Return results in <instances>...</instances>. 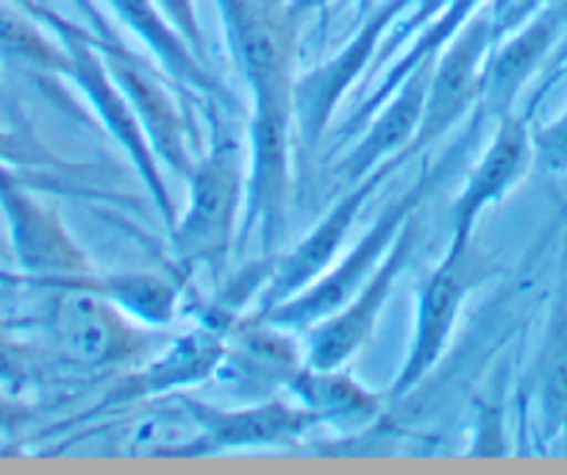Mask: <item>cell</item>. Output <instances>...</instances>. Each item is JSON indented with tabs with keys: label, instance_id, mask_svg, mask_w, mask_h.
<instances>
[{
	"label": "cell",
	"instance_id": "23",
	"mask_svg": "<svg viewBox=\"0 0 567 475\" xmlns=\"http://www.w3.org/2000/svg\"><path fill=\"white\" fill-rule=\"evenodd\" d=\"M0 64L51 79L70 75V53L64 42L14 0H0Z\"/></svg>",
	"mask_w": 567,
	"mask_h": 475
},
{
	"label": "cell",
	"instance_id": "26",
	"mask_svg": "<svg viewBox=\"0 0 567 475\" xmlns=\"http://www.w3.org/2000/svg\"><path fill=\"white\" fill-rule=\"evenodd\" d=\"M534 167L548 176H567V106L556 117L532 125Z\"/></svg>",
	"mask_w": 567,
	"mask_h": 475
},
{
	"label": "cell",
	"instance_id": "13",
	"mask_svg": "<svg viewBox=\"0 0 567 475\" xmlns=\"http://www.w3.org/2000/svg\"><path fill=\"white\" fill-rule=\"evenodd\" d=\"M226 337L228 331L204 323V320H198L193 329L178 331L159 351L120 375L90 414L134 409L140 403L159 401V397L209 384L215 370L220 368L223 353H226Z\"/></svg>",
	"mask_w": 567,
	"mask_h": 475
},
{
	"label": "cell",
	"instance_id": "8",
	"mask_svg": "<svg viewBox=\"0 0 567 475\" xmlns=\"http://www.w3.org/2000/svg\"><path fill=\"white\" fill-rule=\"evenodd\" d=\"M195 423V436L178 458L223 456V453L284 451L318 431V420L292 397L278 395L254 403H212L193 392H178Z\"/></svg>",
	"mask_w": 567,
	"mask_h": 475
},
{
	"label": "cell",
	"instance_id": "10",
	"mask_svg": "<svg viewBox=\"0 0 567 475\" xmlns=\"http://www.w3.org/2000/svg\"><path fill=\"white\" fill-rule=\"evenodd\" d=\"M0 215L7 223L9 248L20 267V281L45 287L59 278L95 270L90 254L64 226L62 215L34 198V187L18 167L0 165Z\"/></svg>",
	"mask_w": 567,
	"mask_h": 475
},
{
	"label": "cell",
	"instance_id": "20",
	"mask_svg": "<svg viewBox=\"0 0 567 475\" xmlns=\"http://www.w3.org/2000/svg\"><path fill=\"white\" fill-rule=\"evenodd\" d=\"M287 397L307 409L320 428L337 431H364L381 417L386 395L368 390L359 379H353L346 368H312L303 364L292 384L287 386Z\"/></svg>",
	"mask_w": 567,
	"mask_h": 475
},
{
	"label": "cell",
	"instance_id": "11",
	"mask_svg": "<svg viewBox=\"0 0 567 475\" xmlns=\"http://www.w3.org/2000/svg\"><path fill=\"white\" fill-rule=\"evenodd\" d=\"M101 56L123 95L128 97L162 171L173 173L178 182H187L200 147L195 145V128L178 97L182 90L162 70L151 68L140 53L131 51L125 42L101 48Z\"/></svg>",
	"mask_w": 567,
	"mask_h": 475
},
{
	"label": "cell",
	"instance_id": "31",
	"mask_svg": "<svg viewBox=\"0 0 567 475\" xmlns=\"http://www.w3.org/2000/svg\"><path fill=\"white\" fill-rule=\"evenodd\" d=\"M34 320L29 317H0V331H25Z\"/></svg>",
	"mask_w": 567,
	"mask_h": 475
},
{
	"label": "cell",
	"instance_id": "25",
	"mask_svg": "<svg viewBox=\"0 0 567 475\" xmlns=\"http://www.w3.org/2000/svg\"><path fill=\"white\" fill-rule=\"evenodd\" d=\"M0 165L18 167V171H70L64 158L53 156L42 142H37L29 131L0 128Z\"/></svg>",
	"mask_w": 567,
	"mask_h": 475
},
{
	"label": "cell",
	"instance_id": "30",
	"mask_svg": "<svg viewBox=\"0 0 567 475\" xmlns=\"http://www.w3.org/2000/svg\"><path fill=\"white\" fill-rule=\"evenodd\" d=\"M14 3H20V7L29 9L31 14H37V18H40L42 23H45L48 29L53 31V34H56L59 29H64V25L70 23L68 18H62V14H59L56 9H51V7H48V3H42V0H14Z\"/></svg>",
	"mask_w": 567,
	"mask_h": 475
},
{
	"label": "cell",
	"instance_id": "16",
	"mask_svg": "<svg viewBox=\"0 0 567 475\" xmlns=\"http://www.w3.org/2000/svg\"><path fill=\"white\" fill-rule=\"evenodd\" d=\"M493 123V134H489L482 156L465 176V184L451 206L449 245L454 248L473 245V234H476L484 211L498 206L534 171L528 120L523 114L509 112Z\"/></svg>",
	"mask_w": 567,
	"mask_h": 475
},
{
	"label": "cell",
	"instance_id": "6",
	"mask_svg": "<svg viewBox=\"0 0 567 475\" xmlns=\"http://www.w3.org/2000/svg\"><path fill=\"white\" fill-rule=\"evenodd\" d=\"M501 23L489 9H473L434 59L420 128L406 151V162L429 151L449 131L471 120L482 106L484 75L498 45Z\"/></svg>",
	"mask_w": 567,
	"mask_h": 475
},
{
	"label": "cell",
	"instance_id": "3",
	"mask_svg": "<svg viewBox=\"0 0 567 475\" xmlns=\"http://www.w3.org/2000/svg\"><path fill=\"white\" fill-rule=\"evenodd\" d=\"M245 198L237 254L259 239L261 256H276L287 234L292 200V95L248 97Z\"/></svg>",
	"mask_w": 567,
	"mask_h": 475
},
{
	"label": "cell",
	"instance_id": "27",
	"mask_svg": "<svg viewBox=\"0 0 567 475\" xmlns=\"http://www.w3.org/2000/svg\"><path fill=\"white\" fill-rule=\"evenodd\" d=\"M154 3L162 9V14L176 25L178 34L187 40V45L209 64V45H206L204 29H200L195 0H154Z\"/></svg>",
	"mask_w": 567,
	"mask_h": 475
},
{
	"label": "cell",
	"instance_id": "33",
	"mask_svg": "<svg viewBox=\"0 0 567 475\" xmlns=\"http://www.w3.org/2000/svg\"><path fill=\"white\" fill-rule=\"evenodd\" d=\"M0 256H3V248H0Z\"/></svg>",
	"mask_w": 567,
	"mask_h": 475
},
{
	"label": "cell",
	"instance_id": "21",
	"mask_svg": "<svg viewBox=\"0 0 567 475\" xmlns=\"http://www.w3.org/2000/svg\"><path fill=\"white\" fill-rule=\"evenodd\" d=\"M59 281L75 283L101 298L112 300L117 309L131 314L140 323L151 329H171L176 323L178 309H182L184 281H178L171 272L156 270H120V272H81V276L59 278ZM51 281V283H59ZM45 283V287H51ZM40 287V289H45Z\"/></svg>",
	"mask_w": 567,
	"mask_h": 475
},
{
	"label": "cell",
	"instance_id": "18",
	"mask_svg": "<svg viewBox=\"0 0 567 475\" xmlns=\"http://www.w3.org/2000/svg\"><path fill=\"white\" fill-rule=\"evenodd\" d=\"M120 25L131 31L145 45V51L156 59V68L187 95L209 97L212 103L231 109L234 95L209 64L187 45L176 25L162 14L154 0H103Z\"/></svg>",
	"mask_w": 567,
	"mask_h": 475
},
{
	"label": "cell",
	"instance_id": "12",
	"mask_svg": "<svg viewBox=\"0 0 567 475\" xmlns=\"http://www.w3.org/2000/svg\"><path fill=\"white\" fill-rule=\"evenodd\" d=\"M412 7V0H386L364 18L357 34L346 42L326 62L315 64L307 73L296 75L292 84V114H296V136L307 145V151L323 142L331 117L346 101L359 79L368 73L375 51L384 42V34L398 18Z\"/></svg>",
	"mask_w": 567,
	"mask_h": 475
},
{
	"label": "cell",
	"instance_id": "14",
	"mask_svg": "<svg viewBox=\"0 0 567 475\" xmlns=\"http://www.w3.org/2000/svg\"><path fill=\"white\" fill-rule=\"evenodd\" d=\"M303 364L307 353L298 331L245 314L228 331L226 353L212 381L220 384L234 403L267 401L287 395V386Z\"/></svg>",
	"mask_w": 567,
	"mask_h": 475
},
{
	"label": "cell",
	"instance_id": "28",
	"mask_svg": "<svg viewBox=\"0 0 567 475\" xmlns=\"http://www.w3.org/2000/svg\"><path fill=\"white\" fill-rule=\"evenodd\" d=\"M34 423V406L14 395L7 386H0V440H14Z\"/></svg>",
	"mask_w": 567,
	"mask_h": 475
},
{
	"label": "cell",
	"instance_id": "2",
	"mask_svg": "<svg viewBox=\"0 0 567 475\" xmlns=\"http://www.w3.org/2000/svg\"><path fill=\"white\" fill-rule=\"evenodd\" d=\"M45 292V314L37 323L45 329L53 362L75 373L134 368L173 337L171 329H151L75 283H51Z\"/></svg>",
	"mask_w": 567,
	"mask_h": 475
},
{
	"label": "cell",
	"instance_id": "32",
	"mask_svg": "<svg viewBox=\"0 0 567 475\" xmlns=\"http://www.w3.org/2000/svg\"><path fill=\"white\" fill-rule=\"evenodd\" d=\"M359 3H362V7H370V0H359Z\"/></svg>",
	"mask_w": 567,
	"mask_h": 475
},
{
	"label": "cell",
	"instance_id": "1",
	"mask_svg": "<svg viewBox=\"0 0 567 475\" xmlns=\"http://www.w3.org/2000/svg\"><path fill=\"white\" fill-rule=\"evenodd\" d=\"M187 206L178 209L171 234V259L178 278L206 272L220 283L239 242L245 198V151L231 134H215L200 147L187 176Z\"/></svg>",
	"mask_w": 567,
	"mask_h": 475
},
{
	"label": "cell",
	"instance_id": "17",
	"mask_svg": "<svg viewBox=\"0 0 567 475\" xmlns=\"http://www.w3.org/2000/svg\"><path fill=\"white\" fill-rule=\"evenodd\" d=\"M434 59H425L412 73L403 75L401 84L373 109L375 114H370L362 123L359 140L334 167L337 178L357 184L384 165H406V151L423 120L425 90H429Z\"/></svg>",
	"mask_w": 567,
	"mask_h": 475
},
{
	"label": "cell",
	"instance_id": "4",
	"mask_svg": "<svg viewBox=\"0 0 567 475\" xmlns=\"http://www.w3.org/2000/svg\"><path fill=\"white\" fill-rule=\"evenodd\" d=\"M489 272H493V267L478 254L476 242L467 245V248L445 245L443 259L425 272L417 292H414L412 337H409L406 357H403L386 395H412L434 373V368L449 353L467 298Z\"/></svg>",
	"mask_w": 567,
	"mask_h": 475
},
{
	"label": "cell",
	"instance_id": "29",
	"mask_svg": "<svg viewBox=\"0 0 567 475\" xmlns=\"http://www.w3.org/2000/svg\"><path fill=\"white\" fill-rule=\"evenodd\" d=\"M70 3H73L75 12L84 18L86 29L95 34L97 45L106 48V45H117V42H123L117 37V31H114V25L109 23L106 12H103V7H101V0H70Z\"/></svg>",
	"mask_w": 567,
	"mask_h": 475
},
{
	"label": "cell",
	"instance_id": "15",
	"mask_svg": "<svg viewBox=\"0 0 567 475\" xmlns=\"http://www.w3.org/2000/svg\"><path fill=\"white\" fill-rule=\"evenodd\" d=\"M395 165H384L379 171L370 173L368 178L357 184H348L346 193L331 204V209L309 228L303 239H298L287 254H276L272 259L270 278H267L265 289H261L259 300H256L254 314L272 309V306L284 303V300L296 298L298 292L318 281L326 270L337 261V256L346 248L348 234L357 226L359 215L364 211L368 200L379 193L381 184L395 173Z\"/></svg>",
	"mask_w": 567,
	"mask_h": 475
},
{
	"label": "cell",
	"instance_id": "7",
	"mask_svg": "<svg viewBox=\"0 0 567 475\" xmlns=\"http://www.w3.org/2000/svg\"><path fill=\"white\" fill-rule=\"evenodd\" d=\"M215 7L248 97L292 95L301 7L290 0H215Z\"/></svg>",
	"mask_w": 567,
	"mask_h": 475
},
{
	"label": "cell",
	"instance_id": "19",
	"mask_svg": "<svg viewBox=\"0 0 567 475\" xmlns=\"http://www.w3.org/2000/svg\"><path fill=\"white\" fill-rule=\"evenodd\" d=\"M567 25V7L545 9L543 14L523 25L506 42L495 45L489 56L487 75H484L482 114L487 120H498L515 112V103L528 81L539 73L545 62H550L559 37Z\"/></svg>",
	"mask_w": 567,
	"mask_h": 475
},
{
	"label": "cell",
	"instance_id": "22",
	"mask_svg": "<svg viewBox=\"0 0 567 475\" xmlns=\"http://www.w3.org/2000/svg\"><path fill=\"white\" fill-rule=\"evenodd\" d=\"M532 392L537 403L539 440L556 442L567 434V283L554 292L534 357Z\"/></svg>",
	"mask_w": 567,
	"mask_h": 475
},
{
	"label": "cell",
	"instance_id": "9",
	"mask_svg": "<svg viewBox=\"0 0 567 475\" xmlns=\"http://www.w3.org/2000/svg\"><path fill=\"white\" fill-rule=\"evenodd\" d=\"M417 245L420 211L409 217L392 248L386 250L381 265L373 270V276L340 309L303 331L301 340L307 364H312V368H346L351 359H357L368 348L375 329H379L381 314L386 311V303L395 295L406 267L412 265Z\"/></svg>",
	"mask_w": 567,
	"mask_h": 475
},
{
	"label": "cell",
	"instance_id": "5",
	"mask_svg": "<svg viewBox=\"0 0 567 475\" xmlns=\"http://www.w3.org/2000/svg\"><path fill=\"white\" fill-rule=\"evenodd\" d=\"M56 37L64 42V48H68L70 53L68 81H73L75 90L84 95L86 106L95 112L97 123H101L103 128L109 131V136L123 147L131 167H134V173L140 176L142 187L148 189L151 204L159 211L162 223L171 228L178 217V206L171 193V184H167L165 171H162L159 158H156L148 136L142 131L140 120H136L128 97L123 95L117 81L109 73L95 34H92L84 23H73V20H70L64 29L56 31Z\"/></svg>",
	"mask_w": 567,
	"mask_h": 475
},
{
	"label": "cell",
	"instance_id": "24",
	"mask_svg": "<svg viewBox=\"0 0 567 475\" xmlns=\"http://www.w3.org/2000/svg\"><path fill=\"white\" fill-rule=\"evenodd\" d=\"M20 331H0V386L14 395H25L48 379L51 351H40L31 342L18 340Z\"/></svg>",
	"mask_w": 567,
	"mask_h": 475
}]
</instances>
